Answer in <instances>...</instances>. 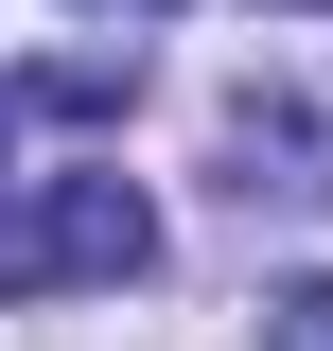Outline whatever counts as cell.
Here are the masks:
<instances>
[{"mask_svg":"<svg viewBox=\"0 0 333 351\" xmlns=\"http://www.w3.org/2000/svg\"><path fill=\"white\" fill-rule=\"evenodd\" d=\"M158 263V211L123 176H36L0 193V299H88V281H140Z\"/></svg>","mask_w":333,"mask_h":351,"instance_id":"cell-1","label":"cell"},{"mask_svg":"<svg viewBox=\"0 0 333 351\" xmlns=\"http://www.w3.org/2000/svg\"><path fill=\"white\" fill-rule=\"evenodd\" d=\"M228 176H246V193H298V211H316L333 193V88H246V106H228Z\"/></svg>","mask_w":333,"mask_h":351,"instance_id":"cell-2","label":"cell"},{"mask_svg":"<svg viewBox=\"0 0 333 351\" xmlns=\"http://www.w3.org/2000/svg\"><path fill=\"white\" fill-rule=\"evenodd\" d=\"M36 106H71V123H106V106H123V71H106V53H53V71H36Z\"/></svg>","mask_w":333,"mask_h":351,"instance_id":"cell-3","label":"cell"},{"mask_svg":"<svg viewBox=\"0 0 333 351\" xmlns=\"http://www.w3.org/2000/svg\"><path fill=\"white\" fill-rule=\"evenodd\" d=\"M263 351H333V281H281L263 299Z\"/></svg>","mask_w":333,"mask_h":351,"instance_id":"cell-4","label":"cell"},{"mask_svg":"<svg viewBox=\"0 0 333 351\" xmlns=\"http://www.w3.org/2000/svg\"><path fill=\"white\" fill-rule=\"evenodd\" d=\"M71 18H175V0H71Z\"/></svg>","mask_w":333,"mask_h":351,"instance_id":"cell-5","label":"cell"},{"mask_svg":"<svg viewBox=\"0 0 333 351\" xmlns=\"http://www.w3.org/2000/svg\"><path fill=\"white\" fill-rule=\"evenodd\" d=\"M0 141H18V88H0Z\"/></svg>","mask_w":333,"mask_h":351,"instance_id":"cell-6","label":"cell"}]
</instances>
